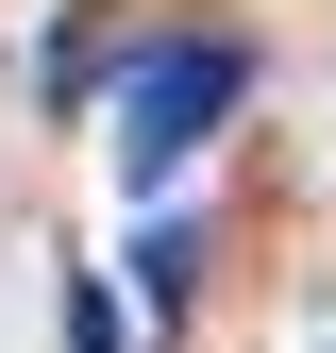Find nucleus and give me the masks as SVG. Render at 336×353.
I'll return each instance as SVG.
<instances>
[{"label": "nucleus", "instance_id": "obj_1", "mask_svg": "<svg viewBox=\"0 0 336 353\" xmlns=\"http://www.w3.org/2000/svg\"><path fill=\"white\" fill-rule=\"evenodd\" d=\"M235 84H252V68L219 51V34H168V51L118 84V168H135V185H185V152L235 118Z\"/></svg>", "mask_w": 336, "mask_h": 353}, {"label": "nucleus", "instance_id": "obj_3", "mask_svg": "<svg viewBox=\"0 0 336 353\" xmlns=\"http://www.w3.org/2000/svg\"><path fill=\"white\" fill-rule=\"evenodd\" d=\"M67 353H135V320H118V303L84 286V270H67Z\"/></svg>", "mask_w": 336, "mask_h": 353}, {"label": "nucleus", "instance_id": "obj_2", "mask_svg": "<svg viewBox=\"0 0 336 353\" xmlns=\"http://www.w3.org/2000/svg\"><path fill=\"white\" fill-rule=\"evenodd\" d=\"M185 286H202V236H135V303H151V320H168Z\"/></svg>", "mask_w": 336, "mask_h": 353}]
</instances>
